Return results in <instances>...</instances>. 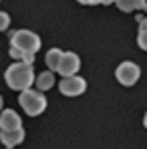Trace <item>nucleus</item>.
<instances>
[{"label": "nucleus", "mask_w": 147, "mask_h": 149, "mask_svg": "<svg viewBox=\"0 0 147 149\" xmlns=\"http://www.w3.org/2000/svg\"><path fill=\"white\" fill-rule=\"evenodd\" d=\"M0 141H2V145L6 149H14L16 145H20L24 141V129L18 127L14 131H2L0 133Z\"/></svg>", "instance_id": "8"}, {"label": "nucleus", "mask_w": 147, "mask_h": 149, "mask_svg": "<svg viewBox=\"0 0 147 149\" xmlns=\"http://www.w3.org/2000/svg\"><path fill=\"white\" fill-rule=\"evenodd\" d=\"M115 77H117V81L121 83L123 87H133V85L139 81V77H141V69H139L135 63L125 61V63H121V65L117 67Z\"/></svg>", "instance_id": "4"}, {"label": "nucleus", "mask_w": 147, "mask_h": 149, "mask_svg": "<svg viewBox=\"0 0 147 149\" xmlns=\"http://www.w3.org/2000/svg\"><path fill=\"white\" fill-rule=\"evenodd\" d=\"M18 127H22V121H20L18 113H14L12 109L0 111V129L2 131H14Z\"/></svg>", "instance_id": "7"}, {"label": "nucleus", "mask_w": 147, "mask_h": 149, "mask_svg": "<svg viewBox=\"0 0 147 149\" xmlns=\"http://www.w3.org/2000/svg\"><path fill=\"white\" fill-rule=\"evenodd\" d=\"M77 2H81V4H87V6H91V4H97L101 0H77Z\"/></svg>", "instance_id": "14"}, {"label": "nucleus", "mask_w": 147, "mask_h": 149, "mask_svg": "<svg viewBox=\"0 0 147 149\" xmlns=\"http://www.w3.org/2000/svg\"><path fill=\"white\" fill-rule=\"evenodd\" d=\"M59 91L65 95V97H79L87 91V81L77 77V74H71V77H63L61 85H59Z\"/></svg>", "instance_id": "5"}, {"label": "nucleus", "mask_w": 147, "mask_h": 149, "mask_svg": "<svg viewBox=\"0 0 147 149\" xmlns=\"http://www.w3.org/2000/svg\"><path fill=\"white\" fill-rule=\"evenodd\" d=\"M113 2H117V0H101V4H113Z\"/></svg>", "instance_id": "15"}, {"label": "nucleus", "mask_w": 147, "mask_h": 149, "mask_svg": "<svg viewBox=\"0 0 147 149\" xmlns=\"http://www.w3.org/2000/svg\"><path fill=\"white\" fill-rule=\"evenodd\" d=\"M10 47H16L22 52H36L40 49V36L30 30H14L10 34Z\"/></svg>", "instance_id": "3"}, {"label": "nucleus", "mask_w": 147, "mask_h": 149, "mask_svg": "<svg viewBox=\"0 0 147 149\" xmlns=\"http://www.w3.org/2000/svg\"><path fill=\"white\" fill-rule=\"evenodd\" d=\"M54 85V71H45V73H40L36 77V87L40 89V91H49L50 87Z\"/></svg>", "instance_id": "11"}, {"label": "nucleus", "mask_w": 147, "mask_h": 149, "mask_svg": "<svg viewBox=\"0 0 147 149\" xmlns=\"http://www.w3.org/2000/svg\"><path fill=\"white\" fill-rule=\"evenodd\" d=\"M0 111H2V97H0Z\"/></svg>", "instance_id": "17"}, {"label": "nucleus", "mask_w": 147, "mask_h": 149, "mask_svg": "<svg viewBox=\"0 0 147 149\" xmlns=\"http://www.w3.org/2000/svg\"><path fill=\"white\" fill-rule=\"evenodd\" d=\"M10 26V16L6 12H0V30H6Z\"/></svg>", "instance_id": "13"}, {"label": "nucleus", "mask_w": 147, "mask_h": 149, "mask_svg": "<svg viewBox=\"0 0 147 149\" xmlns=\"http://www.w3.org/2000/svg\"><path fill=\"white\" fill-rule=\"evenodd\" d=\"M63 50L61 49H50L47 52V56H45V63H47V67H49L50 71H59V67H61V61H63Z\"/></svg>", "instance_id": "10"}, {"label": "nucleus", "mask_w": 147, "mask_h": 149, "mask_svg": "<svg viewBox=\"0 0 147 149\" xmlns=\"http://www.w3.org/2000/svg\"><path fill=\"white\" fill-rule=\"evenodd\" d=\"M137 45H139V49L147 50V28L139 30V36H137Z\"/></svg>", "instance_id": "12"}, {"label": "nucleus", "mask_w": 147, "mask_h": 149, "mask_svg": "<svg viewBox=\"0 0 147 149\" xmlns=\"http://www.w3.org/2000/svg\"><path fill=\"white\" fill-rule=\"evenodd\" d=\"M79 69H81V58H79V54L69 50V52L63 54V61H61V67H59L56 73L63 74V77H71V74L79 73Z\"/></svg>", "instance_id": "6"}, {"label": "nucleus", "mask_w": 147, "mask_h": 149, "mask_svg": "<svg viewBox=\"0 0 147 149\" xmlns=\"http://www.w3.org/2000/svg\"><path fill=\"white\" fill-rule=\"evenodd\" d=\"M18 105L24 109L26 115H30V117H38V115L47 109V99H45V95H42L40 89H38V91H30V89H26V91H20Z\"/></svg>", "instance_id": "2"}, {"label": "nucleus", "mask_w": 147, "mask_h": 149, "mask_svg": "<svg viewBox=\"0 0 147 149\" xmlns=\"http://www.w3.org/2000/svg\"><path fill=\"white\" fill-rule=\"evenodd\" d=\"M4 81H6V85L12 91H26V89H30V85L36 81L34 79V71H32V65H28L24 61L12 63L6 69V73H4Z\"/></svg>", "instance_id": "1"}, {"label": "nucleus", "mask_w": 147, "mask_h": 149, "mask_svg": "<svg viewBox=\"0 0 147 149\" xmlns=\"http://www.w3.org/2000/svg\"><path fill=\"white\" fill-rule=\"evenodd\" d=\"M119 6V10L123 12H133V10H147V2L145 0H117L115 2Z\"/></svg>", "instance_id": "9"}, {"label": "nucleus", "mask_w": 147, "mask_h": 149, "mask_svg": "<svg viewBox=\"0 0 147 149\" xmlns=\"http://www.w3.org/2000/svg\"><path fill=\"white\" fill-rule=\"evenodd\" d=\"M143 125L147 127V113H145V117H143Z\"/></svg>", "instance_id": "16"}]
</instances>
